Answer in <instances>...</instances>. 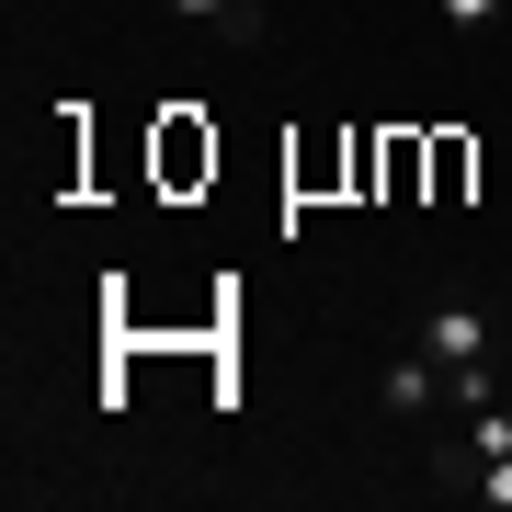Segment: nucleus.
I'll use <instances>...</instances> for the list:
<instances>
[{"instance_id": "f257e3e1", "label": "nucleus", "mask_w": 512, "mask_h": 512, "mask_svg": "<svg viewBox=\"0 0 512 512\" xmlns=\"http://www.w3.org/2000/svg\"><path fill=\"white\" fill-rule=\"evenodd\" d=\"M421 353H433L444 376L490 365V319H478V308H433V319H421Z\"/></svg>"}, {"instance_id": "f03ea898", "label": "nucleus", "mask_w": 512, "mask_h": 512, "mask_svg": "<svg viewBox=\"0 0 512 512\" xmlns=\"http://www.w3.org/2000/svg\"><path fill=\"white\" fill-rule=\"evenodd\" d=\"M171 12H194V23H217L228 46H262V0H171Z\"/></svg>"}, {"instance_id": "7ed1b4c3", "label": "nucleus", "mask_w": 512, "mask_h": 512, "mask_svg": "<svg viewBox=\"0 0 512 512\" xmlns=\"http://www.w3.org/2000/svg\"><path fill=\"white\" fill-rule=\"evenodd\" d=\"M433 387H444L433 353H399V365H387V410H433Z\"/></svg>"}, {"instance_id": "20e7f679", "label": "nucleus", "mask_w": 512, "mask_h": 512, "mask_svg": "<svg viewBox=\"0 0 512 512\" xmlns=\"http://www.w3.org/2000/svg\"><path fill=\"white\" fill-rule=\"evenodd\" d=\"M467 490H478V501H490V512H512V456H490V467H478V478H467Z\"/></svg>"}, {"instance_id": "39448f33", "label": "nucleus", "mask_w": 512, "mask_h": 512, "mask_svg": "<svg viewBox=\"0 0 512 512\" xmlns=\"http://www.w3.org/2000/svg\"><path fill=\"white\" fill-rule=\"evenodd\" d=\"M444 23H467V35H478V23H501V0H444Z\"/></svg>"}]
</instances>
